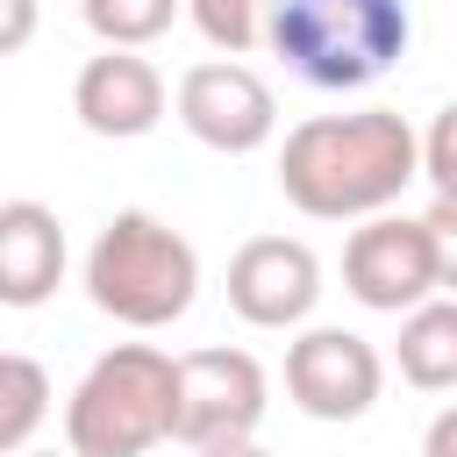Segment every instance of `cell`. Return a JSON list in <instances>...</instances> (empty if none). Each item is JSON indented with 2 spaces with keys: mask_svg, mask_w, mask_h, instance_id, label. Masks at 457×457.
I'll list each match as a JSON object with an SVG mask.
<instances>
[{
  "mask_svg": "<svg viewBox=\"0 0 457 457\" xmlns=\"http://www.w3.org/2000/svg\"><path fill=\"white\" fill-rule=\"evenodd\" d=\"M421 179V136L393 107L307 114L278 143V193L307 221H371Z\"/></svg>",
  "mask_w": 457,
  "mask_h": 457,
  "instance_id": "6da1fadb",
  "label": "cell"
},
{
  "mask_svg": "<svg viewBox=\"0 0 457 457\" xmlns=\"http://www.w3.org/2000/svg\"><path fill=\"white\" fill-rule=\"evenodd\" d=\"M407 0H264V43L314 93H364L407 57Z\"/></svg>",
  "mask_w": 457,
  "mask_h": 457,
  "instance_id": "7a4b0ae2",
  "label": "cell"
},
{
  "mask_svg": "<svg viewBox=\"0 0 457 457\" xmlns=\"http://www.w3.org/2000/svg\"><path fill=\"white\" fill-rule=\"evenodd\" d=\"M200 293V250L150 207H121L86 250V300L121 328H171Z\"/></svg>",
  "mask_w": 457,
  "mask_h": 457,
  "instance_id": "3957f363",
  "label": "cell"
},
{
  "mask_svg": "<svg viewBox=\"0 0 457 457\" xmlns=\"http://www.w3.org/2000/svg\"><path fill=\"white\" fill-rule=\"evenodd\" d=\"M171 364L150 343H114L64 400V450L71 457H150L171 443Z\"/></svg>",
  "mask_w": 457,
  "mask_h": 457,
  "instance_id": "277c9868",
  "label": "cell"
},
{
  "mask_svg": "<svg viewBox=\"0 0 457 457\" xmlns=\"http://www.w3.org/2000/svg\"><path fill=\"white\" fill-rule=\"evenodd\" d=\"M264 421V364L250 350H186L171 364V443H250Z\"/></svg>",
  "mask_w": 457,
  "mask_h": 457,
  "instance_id": "5b68a950",
  "label": "cell"
},
{
  "mask_svg": "<svg viewBox=\"0 0 457 457\" xmlns=\"http://www.w3.org/2000/svg\"><path fill=\"white\" fill-rule=\"evenodd\" d=\"M343 286L357 307L371 314H414L421 300H436V243L421 214H371L350 228L343 243Z\"/></svg>",
  "mask_w": 457,
  "mask_h": 457,
  "instance_id": "8992f818",
  "label": "cell"
},
{
  "mask_svg": "<svg viewBox=\"0 0 457 457\" xmlns=\"http://www.w3.org/2000/svg\"><path fill=\"white\" fill-rule=\"evenodd\" d=\"M386 393V357L357 328H300L286 343V400L307 421H364Z\"/></svg>",
  "mask_w": 457,
  "mask_h": 457,
  "instance_id": "52a82bcc",
  "label": "cell"
},
{
  "mask_svg": "<svg viewBox=\"0 0 457 457\" xmlns=\"http://www.w3.org/2000/svg\"><path fill=\"white\" fill-rule=\"evenodd\" d=\"M179 121L193 143H207L221 157H250L278 136V93L243 57H207L179 79Z\"/></svg>",
  "mask_w": 457,
  "mask_h": 457,
  "instance_id": "ba28073f",
  "label": "cell"
},
{
  "mask_svg": "<svg viewBox=\"0 0 457 457\" xmlns=\"http://www.w3.org/2000/svg\"><path fill=\"white\" fill-rule=\"evenodd\" d=\"M321 300V257L300 236H250L228 257V307L250 328H300Z\"/></svg>",
  "mask_w": 457,
  "mask_h": 457,
  "instance_id": "9c48e42d",
  "label": "cell"
},
{
  "mask_svg": "<svg viewBox=\"0 0 457 457\" xmlns=\"http://www.w3.org/2000/svg\"><path fill=\"white\" fill-rule=\"evenodd\" d=\"M71 114L100 143H136L164 121V71L136 50H100L71 79Z\"/></svg>",
  "mask_w": 457,
  "mask_h": 457,
  "instance_id": "30bf717a",
  "label": "cell"
},
{
  "mask_svg": "<svg viewBox=\"0 0 457 457\" xmlns=\"http://www.w3.org/2000/svg\"><path fill=\"white\" fill-rule=\"evenodd\" d=\"M64 286V221L43 200H0V307H43Z\"/></svg>",
  "mask_w": 457,
  "mask_h": 457,
  "instance_id": "8fae6325",
  "label": "cell"
},
{
  "mask_svg": "<svg viewBox=\"0 0 457 457\" xmlns=\"http://www.w3.org/2000/svg\"><path fill=\"white\" fill-rule=\"evenodd\" d=\"M400 378L414 393H457V300L436 293L414 314H400Z\"/></svg>",
  "mask_w": 457,
  "mask_h": 457,
  "instance_id": "7c38bea8",
  "label": "cell"
},
{
  "mask_svg": "<svg viewBox=\"0 0 457 457\" xmlns=\"http://www.w3.org/2000/svg\"><path fill=\"white\" fill-rule=\"evenodd\" d=\"M43 421H50V371L21 350H0V457H21Z\"/></svg>",
  "mask_w": 457,
  "mask_h": 457,
  "instance_id": "4fadbf2b",
  "label": "cell"
},
{
  "mask_svg": "<svg viewBox=\"0 0 457 457\" xmlns=\"http://www.w3.org/2000/svg\"><path fill=\"white\" fill-rule=\"evenodd\" d=\"M79 14L107 50H143L186 14V0H79Z\"/></svg>",
  "mask_w": 457,
  "mask_h": 457,
  "instance_id": "5bb4252c",
  "label": "cell"
},
{
  "mask_svg": "<svg viewBox=\"0 0 457 457\" xmlns=\"http://www.w3.org/2000/svg\"><path fill=\"white\" fill-rule=\"evenodd\" d=\"M186 14L221 57H243L264 43V0H186Z\"/></svg>",
  "mask_w": 457,
  "mask_h": 457,
  "instance_id": "9a60e30c",
  "label": "cell"
},
{
  "mask_svg": "<svg viewBox=\"0 0 457 457\" xmlns=\"http://www.w3.org/2000/svg\"><path fill=\"white\" fill-rule=\"evenodd\" d=\"M421 179L436 186V200H457V100L428 121L421 136Z\"/></svg>",
  "mask_w": 457,
  "mask_h": 457,
  "instance_id": "2e32d148",
  "label": "cell"
},
{
  "mask_svg": "<svg viewBox=\"0 0 457 457\" xmlns=\"http://www.w3.org/2000/svg\"><path fill=\"white\" fill-rule=\"evenodd\" d=\"M421 221H428V243H436V286L457 300V200H436Z\"/></svg>",
  "mask_w": 457,
  "mask_h": 457,
  "instance_id": "e0dca14e",
  "label": "cell"
},
{
  "mask_svg": "<svg viewBox=\"0 0 457 457\" xmlns=\"http://www.w3.org/2000/svg\"><path fill=\"white\" fill-rule=\"evenodd\" d=\"M36 21H43V7H36V0H0V57H14V50H29V36H36Z\"/></svg>",
  "mask_w": 457,
  "mask_h": 457,
  "instance_id": "ac0fdd59",
  "label": "cell"
},
{
  "mask_svg": "<svg viewBox=\"0 0 457 457\" xmlns=\"http://www.w3.org/2000/svg\"><path fill=\"white\" fill-rule=\"evenodd\" d=\"M421 457H457V407H443L421 436Z\"/></svg>",
  "mask_w": 457,
  "mask_h": 457,
  "instance_id": "d6986e66",
  "label": "cell"
},
{
  "mask_svg": "<svg viewBox=\"0 0 457 457\" xmlns=\"http://www.w3.org/2000/svg\"><path fill=\"white\" fill-rule=\"evenodd\" d=\"M200 457H271V450L250 436V443H214V450H200Z\"/></svg>",
  "mask_w": 457,
  "mask_h": 457,
  "instance_id": "ffe728a7",
  "label": "cell"
},
{
  "mask_svg": "<svg viewBox=\"0 0 457 457\" xmlns=\"http://www.w3.org/2000/svg\"><path fill=\"white\" fill-rule=\"evenodd\" d=\"M21 457H57V450H21ZM64 457H71V450H64Z\"/></svg>",
  "mask_w": 457,
  "mask_h": 457,
  "instance_id": "44dd1931",
  "label": "cell"
}]
</instances>
